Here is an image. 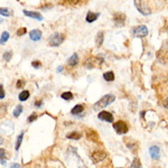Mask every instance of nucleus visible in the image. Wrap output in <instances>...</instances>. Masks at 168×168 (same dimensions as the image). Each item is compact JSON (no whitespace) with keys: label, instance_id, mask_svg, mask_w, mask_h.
I'll return each mask as SVG.
<instances>
[{"label":"nucleus","instance_id":"f257e3e1","mask_svg":"<svg viewBox=\"0 0 168 168\" xmlns=\"http://www.w3.org/2000/svg\"><path fill=\"white\" fill-rule=\"evenodd\" d=\"M114 100H115V97L113 94H106L104 97H101L97 102H95L94 106H93V109H94L95 111H97V110L103 109V108L108 106L109 104H111L112 102H114Z\"/></svg>","mask_w":168,"mask_h":168},{"label":"nucleus","instance_id":"f03ea898","mask_svg":"<svg viewBox=\"0 0 168 168\" xmlns=\"http://www.w3.org/2000/svg\"><path fill=\"white\" fill-rule=\"evenodd\" d=\"M148 34H149L148 28L144 25H139V26H135L131 28V35L137 38H144Z\"/></svg>","mask_w":168,"mask_h":168},{"label":"nucleus","instance_id":"7ed1b4c3","mask_svg":"<svg viewBox=\"0 0 168 168\" xmlns=\"http://www.w3.org/2000/svg\"><path fill=\"white\" fill-rule=\"evenodd\" d=\"M133 3H135V7L137 8V10L142 16H150L151 9L148 7V5L144 2V0H133Z\"/></svg>","mask_w":168,"mask_h":168},{"label":"nucleus","instance_id":"20e7f679","mask_svg":"<svg viewBox=\"0 0 168 168\" xmlns=\"http://www.w3.org/2000/svg\"><path fill=\"white\" fill-rule=\"evenodd\" d=\"M64 39H65L64 34L55 32V34H53V35L48 38V44H50V46H52V47H57V46H59V45L64 41Z\"/></svg>","mask_w":168,"mask_h":168},{"label":"nucleus","instance_id":"39448f33","mask_svg":"<svg viewBox=\"0 0 168 168\" xmlns=\"http://www.w3.org/2000/svg\"><path fill=\"white\" fill-rule=\"evenodd\" d=\"M103 62H104V59L101 58V57H90V58H88L85 61L84 66H85L86 68H88V70H92V68H94L97 65L102 64Z\"/></svg>","mask_w":168,"mask_h":168},{"label":"nucleus","instance_id":"423d86ee","mask_svg":"<svg viewBox=\"0 0 168 168\" xmlns=\"http://www.w3.org/2000/svg\"><path fill=\"white\" fill-rule=\"evenodd\" d=\"M113 129L115 130V132L118 133V135H124V133L128 132V130H129V128H128L127 123L124 122V121H117V122H114L113 123Z\"/></svg>","mask_w":168,"mask_h":168},{"label":"nucleus","instance_id":"0eeeda50","mask_svg":"<svg viewBox=\"0 0 168 168\" xmlns=\"http://www.w3.org/2000/svg\"><path fill=\"white\" fill-rule=\"evenodd\" d=\"M106 158V153L103 150H95L92 153V159L94 162H100Z\"/></svg>","mask_w":168,"mask_h":168},{"label":"nucleus","instance_id":"6e6552de","mask_svg":"<svg viewBox=\"0 0 168 168\" xmlns=\"http://www.w3.org/2000/svg\"><path fill=\"white\" fill-rule=\"evenodd\" d=\"M124 20H126V15H124V14L118 12V14L113 15V21H114L115 26H118V27L122 26V25L124 24Z\"/></svg>","mask_w":168,"mask_h":168},{"label":"nucleus","instance_id":"1a4fd4ad","mask_svg":"<svg viewBox=\"0 0 168 168\" xmlns=\"http://www.w3.org/2000/svg\"><path fill=\"white\" fill-rule=\"evenodd\" d=\"M97 118L102 121H106V122H113V115L108 111H101L97 114Z\"/></svg>","mask_w":168,"mask_h":168},{"label":"nucleus","instance_id":"9d476101","mask_svg":"<svg viewBox=\"0 0 168 168\" xmlns=\"http://www.w3.org/2000/svg\"><path fill=\"white\" fill-rule=\"evenodd\" d=\"M149 153H150V157L153 159H155V160L159 159V157H160L159 147H157V146H151V147L149 148Z\"/></svg>","mask_w":168,"mask_h":168},{"label":"nucleus","instance_id":"9b49d317","mask_svg":"<svg viewBox=\"0 0 168 168\" xmlns=\"http://www.w3.org/2000/svg\"><path fill=\"white\" fill-rule=\"evenodd\" d=\"M23 12H24V15L27 16V17L29 18H34V19H37V20H43V17H41V15L39 14V12L37 11H29V10H23Z\"/></svg>","mask_w":168,"mask_h":168},{"label":"nucleus","instance_id":"f8f14e48","mask_svg":"<svg viewBox=\"0 0 168 168\" xmlns=\"http://www.w3.org/2000/svg\"><path fill=\"white\" fill-rule=\"evenodd\" d=\"M29 38L32 41H38L41 39V32L39 29H32L29 32Z\"/></svg>","mask_w":168,"mask_h":168},{"label":"nucleus","instance_id":"ddd939ff","mask_svg":"<svg viewBox=\"0 0 168 168\" xmlns=\"http://www.w3.org/2000/svg\"><path fill=\"white\" fill-rule=\"evenodd\" d=\"M99 16H100V12H92V11H88V14H86V17H85V20L88 21V23H93V21H95L99 18Z\"/></svg>","mask_w":168,"mask_h":168},{"label":"nucleus","instance_id":"4468645a","mask_svg":"<svg viewBox=\"0 0 168 168\" xmlns=\"http://www.w3.org/2000/svg\"><path fill=\"white\" fill-rule=\"evenodd\" d=\"M103 41H104V32H99L97 34V37H95V44H97V47H100L101 45L103 44Z\"/></svg>","mask_w":168,"mask_h":168},{"label":"nucleus","instance_id":"2eb2a0df","mask_svg":"<svg viewBox=\"0 0 168 168\" xmlns=\"http://www.w3.org/2000/svg\"><path fill=\"white\" fill-rule=\"evenodd\" d=\"M86 137H88V138L93 142L99 141V137H97V133L95 132V131H92V130H88V131H86Z\"/></svg>","mask_w":168,"mask_h":168},{"label":"nucleus","instance_id":"dca6fc26","mask_svg":"<svg viewBox=\"0 0 168 168\" xmlns=\"http://www.w3.org/2000/svg\"><path fill=\"white\" fill-rule=\"evenodd\" d=\"M67 63H68V65H70V66H75V65L79 63V55H77L76 53H74L73 55L68 58Z\"/></svg>","mask_w":168,"mask_h":168},{"label":"nucleus","instance_id":"f3484780","mask_svg":"<svg viewBox=\"0 0 168 168\" xmlns=\"http://www.w3.org/2000/svg\"><path fill=\"white\" fill-rule=\"evenodd\" d=\"M81 137H82V135H81L80 132H77V131H73V132L66 135V138H67V139H73V140H79Z\"/></svg>","mask_w":168,"mask_h":168},{"label":"nucleus","instance_id":"a211bd4d","mask_svg":"<svg viewBox=\"0 0 168 168\" xmlns=\"http://www.w3.org/2000/svg\"><path fill=\"white\" fill-rule=\"evenodd\" d=\"M84 110V106H83V104H77V106H75L73 108V109L71 110V113L72 114H79V113H81V112Z\"/></svg>","mask_w":168,"mask_h":168},{"label":"nucleus","instance_id":"6ab92c4d","mask_svg":"<svg viewBox=\"0 0 168 168\" xmlns=\"http://www.w3.org/2000/svg\"><path fill=\"white\" fill-rule=\"evenodd\" d=\"M103 79L108 82H111V81L114 80V73L112 71H109V72H106L103 74Z\"/></svg>","mask_w":168,"mask_h":168},{"label":"nucleus","instance_id":"aec40b11","mask_svg":"<svg viewBox=\"0 0 168 168\" xmlns=\"http://www.w3.org/2000/svg\"><path fill=\"white\" fill-rule=\"evenodd\" d=\"M9 37H10V35H9L8 32H3L2 34H1V37H0V45H3L5 43H7L9 39Z\"/></svg>","mask_w":168,"mask_h":168},{"label":"nucleus","instance_id":"412c9836","mask_svg":"<svg viewBox=\"0 0 168 168\" xmlns=\"http://www.w3.org/2000/svg\"><path fill=\"white\" fill-rule=\"evenodd\" d=\"M29 95H30L29 91H27V90H25V91L20 92V94H19L18 99H19L20 101H26V100H28V97H29Z\"/></svg>","mask_w":168,"mask_h":168},{"label":"nucleus","instance_id":"4be33fe9","mask_svg":"<svg viewBox=\"0 0 168 168\" xmlns=\"http://www.w3.org/2000/svg\"><path fill=\"white\" fill-rule=\"evenodd\" d=\"M23 138H24V132H20V135L17 137V140H16V144H15L16 151L20 148V144H21V142H23Z\"/></svg>","mask_w":168,"mask_h":168},{"label":"nucleus","instance_id":"5701e85b","mask_svg":"<svg viewBox=\"0 0 168 168\" xmlns=\"http://www.w3.org/2000/svg\"><path fill=\"white\" fill-rule=\"evenodd\" d=\"M130 168H142L141 166V162H140V159L139 158H135L131 162V165H130Z\"/></svg>","mask_w":168,"mask_h":168},{"label":"nucleus","instance_id":"b1692460","mask_svg":"<svg viewBox=\"0 0 168 168\" xmlns=\"http://www.w3.org/2000/svg\"><path fill=\"white\" fill-rule=\"evenodd\" d=\"M0 164H6V150L3 148H0Z\"/></svg>","mask_w":168,"mask_h":168},{"label":"nucleus","instance_id":"393cba45","mask_svg":"<svg viewBox=\"0 0 168 168\" xmlns=\"http://www.w3.org/2000/svg\"><path fill=\"white\" fill-rule=\"evenodd\" d=\"M21 112H23V106H21V104H18V106H16L15 110H14V117L18 118V117L21 114Z\"/></svg>","mask_w":168,"mask_h":168},{"label":"nucleus","instance_id":"a878e982","mask_svg":"<svg viewBox=\"0 0 168 168\" xmlns=\"http://www.w3.org/2000/svg\"><path fill=\"white\" fill-rule=\"evenodd\" d=\"M0 15L2 17H10L11 16V11L7 8H0Z\"/></svg>","mask_w":168,"mask_h":168},{"label":"nucleus","instance_id":"bb28decb","mask_svg":"<svg viewBox=\"0 0 168 168\" xmlns=\"http://www.w3.org/2000/svg\"><path fill=\"white\" fill-rule=\"evenodd\" d=\"M61 97H62L63 100L70 101V100H73V94H72L71 92H64V93H62Z\"/></svg>","mask_w":168,"mask_h":168},{"label":"nucleus","instance_id":"cd10ccee","mask_svg":"<svg viewBox=\"0 0 168 168\" xmlns=\"http://www.w3.org/2000/svg\"><path fill=\"white\" fill-rule=\"evenodd\" d=\"M11 57H12V52H11V50L5 52V53H3V55H2L3 61H6V62H9V61L11 59Z\"/></svg>","mask_w":168,"mask_h":168},{"label":"nucleus","instance_id":"c85d7f7f","mask_svg":"<svg viewBox=\"0 0 168 168\" xmlns=\"http://www.w3.org/2000/svg\"><path fill=\"white\" fill-rule=\"evenodd\" d=\"M27 32V29H26V27H20V28H18L17 29V36H23V35H25Z\"/></svg>","mask_w":168,"mask_h":168},{"label":"nucleus","instance_id":"c756f323","mask_svg":"<svg viewBox=\"0 0 168 168\" xmlns=\"http://www.w3.org/2000/svg\"><path fill=\"white\" fill-rule=\"evenodd\" d=\"M25 80H21V79H19V80L17 81V83H16V88H21L25 86Z\"/></svg>","mask_w":168,"mask_h":168},{"label":"nucleus","instance_id":"7c9ffc66","mask_svg":"<svg viewBox=\"0 0 168 168\" xmlns=\"http://www.w3.org/2000/svg\"><path fill=\"white\" fill-rule=\"evenodd\" d=\"M36 119H37V113H32V114L28 117V122L32 123V122H34Z\"/></svg>","mask_w":168,"mask_h":168},{"label":"nucleus","instance_id":"2f4dec72","mask_svg":"<svg viewBox=\"0 0 168 168\" xmlns=\"http://www.w3.org/2000/svg\"><path fill=\"white\" fill-rule=\"evenodd\" d=\"M32 67H35V68H39L41 66V64L39 61H34V62L32 63Z\"/></svg>","mask_w":168,"mask_h":168},{"label":"nucleus","instance_id":"473e14b6","mask_svg":"<svg viewBox=\"0 0 168 168\" xmlns=\"http://www.w3.org/2000/svg\"><path fill=\"white\" fill-rule=\"evenodd\" d=\"M5 97V90H3V85L0 84V99H3Z\"/></svg>","mask_w":168,"mask_h":168},{"label":"nucleus","instance_id":"72a5a7b5","mask_svg":"<svg viewBox=\"0 0 168 168\" xmlns=\"http://www.w3.org/2000/svg\"><path fill=\"white\" fill-rule=\"evenodd\" d=\"M35 106H37V108H41V106H43V101H41V100L36 101V102H35Z\"/></svg>","mask_w":168,"mask_h":168},{"label":"nucleus","instance_id":"f704fd0d","mask_svg":"<svg viewBox=\"0 0 168 168\" xmlns=\"http://www.w3.org/2000/svg\"><path fill=\"white\" fill-rule=\"evenodd\" d=\"M10 168H21V166L19 165V164H16V162H14V164H11Z\"/></svg>","mask_w":168,"mask_h":168},{"label":"nucleus","instance_id":"c9c22d12","mask_svg":"<svg viewBox=\"0 0 168 168\" xmlns=\"http://www.w3.org/2000/svg\"><path fill=\"white\" fill-rule=\"evenodd\" d=\"M52 7H53V6H52V5H46V6L41 7V9H44V10H46V9H50V8H52Z\"/></svg>","mask_w":168,"mask_h":168},{"label":"nucleus","instance_id":"e433bc0d","mask_svg":"<svg viewBox=\"0 0 168 168\" xmlns=\"http://www.w3.org/2000/svg\"><path fill=\"white\" fill-rule=\"evenodd\" d=\"M164 106H165L166 109H168V97L165 100V102H164Z\"/></svg>","mask_w":168,"mask_h":168},{"label":"nucleus","instance_id":"4c0bfd02","mask_svg":"<svg viewBox=\"0 0 168 168\" xmlns=\"http://www.w3.org/2000/svg\"><path fill=\"white\" fill-rule=\"evenodd\" d=\"M63 71V66H58V67H57V70H56V72H57V73H59V72H62Z\"/></svg>","mask_w":168,"mask_h":168},{"label":"nucleus","instance_id":"58836bf2","mask_svg":"<svg viewBox=\"0 0 168 168\" xmlns=\"http://www.w3.org/2000/svg\"><path fill=\"white\" fill-rule=\"evenodd\" d=\"M2 138H1V137H0V144H2Z\"/></svg>","mask_w":168,"mask_h":168},{"label":"nucleus","instance_id":"ea45409f","mask_svg":"<svg viewBox=\"0 0 168 168\" xmlns=\"http://www.w3.org/2000/svg\"><path fill=\"white\" fill-rule=\"evenodd\" d=\"M155 168H158V167H155Z\"/></svg>","mask_w":168,"mask_h":168}]
</instances>
